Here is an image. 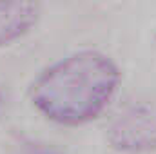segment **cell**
I'll return each mask as SVG.
<instances>
[{"label": "cell", "mask_w": 156, "mask_h": 154, "mask_svg": "<svg viewBox=\"0 0 156 154\" xmlns=\"http://www.w3.org/2000/svg\"><path fill=\"white\" fill-rule=\"evenodd\" d=\"M118 82L120 73L111 58L96 51H80L40 73L29 89V98L47 120L76 127L105 109Z\"/></svg>", "instance_id": "cell-1"}, {"label": "cell", "mask_w": 156, "mask_h": 154, "mask_svg": "<svg viewBox=\"0 0 156 154\" xmlns=\"http://www.w3.org/2000/svg\"><path fill=\"white\" fill-rule=\"evenodd\" d=\"M109 140L120 151L142 152L156 149V105L138 103L120 113Z\"/></svg>", "instance_id": "cell-2"}, {"label": "cell", "mask_w": 156, "mask_h": 154, "mask_svg": "<svg viewBox=\"0 0 156 154\" xmlns=\"http://www.w3.org/2000/svg\"><path fill=\"white\" fill-rule=\"evenodd\" d=\"M38 20L37 0H0V45L22 38Z\"/></svg>", "instance_id": "cell-3"}, {"label": "cell", "mask_w": 156, "mask_h": 154, "mask_svg": "<svg viewBox=\"0 0 156 154\" xmlns=\"http://www.w3.org/2000/svg\"><path fill=\"white\" fill-rule=\"evenodd\" d=\"M0 103H2V102H0Z\"/></svg>", "instance_id": "cell-4"}]
</instances>
